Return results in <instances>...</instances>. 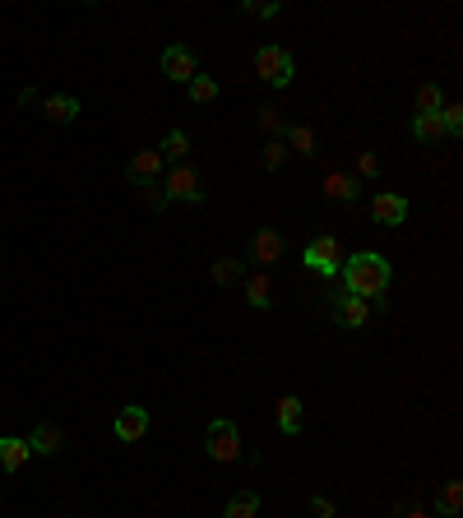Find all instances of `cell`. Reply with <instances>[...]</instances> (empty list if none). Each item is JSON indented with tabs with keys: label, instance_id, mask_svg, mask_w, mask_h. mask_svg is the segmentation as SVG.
I'll return each instance as SVG.
<instances>
[{
	"label": "cell",
	"instance_id": "6da1fadb",
	"mask_svg": "<svg viewBox=\"0 0 463 518\" xmlns=\"http://www.w3.org/2000/svg\"><path fill=\"white\" fill-rule=\"evenodd\" d=\"M338 274H343V292L348 297L367 301V297H385L394 268H390V259L380 251H357V255H348L343 264H338Z\"/></svg>",
	"mask_w": 463,
	"mask_h": 518
},
{
	"label": "cell",
	"instance_id": "7a4b0ae2",
	"mask_svg": "<svg viewBox=\"0 0 463 518\" xmlns=\"http://www.w3.org/2000/svg\"><path fill=\"white\" fill-rule=\"evenodd\" d=\"M255 74L265 79V84H274V89H288V84H292V74H297V60H292V51H288V47L265 43V47L255 51Z\"/></svg>",
	"mask_w": 463,
	"mask_h": 518
},
{
	"label": "cell",
	"instance_id": "3957f363",
	"mask_svg": "<svg viewBox=\"0 0 463 518\" xmlns=\"http://www.w3.org/2000/svg\"><path fill=\"white\" fill-rule=\"evenodd\" d=\"M204 449H209L213 463H236V459H241V430H236L232 421H209Z\"/></svg>",
	"mask_w": 463,
	"mask_h": 518
},
{
	"label": "cell",
	"instance_id": "277c9868",
	"mask_svg": "<svg viewBox=\"0 0 463 518\" xmlns=\"http://www.w3.org/2000/svg\"><path fill=\"white\" fill-rule=\"evenodd\" d=\"M301 259H306V268H311V274H325V278H334L338 274V264H343V245H338V236H315L311 245H306V255H301Z\"/></svg>",
	"mask_w": 463,
	"mask_h": 518
},
{
	"label": "cell",
	"instance_id": "5b68a950",
	"mask_svg": "<svg viewBox=\"0 0 463 518\" xmlns=\"http://www.w3.org/2000/svg\"><path fill=\"white\" fill-rule=\"evenodd\" d=\"M163 195H167V199H181V204H199V199H204L199 172H195V167H186V162H181V167H172V172H167V181H163Z\"/></svg>",
	"mask_w": 463,
	"mask_h": 518
},
{
	"label": "cell",
	"instance_id": "8992f818",
	"mask_svg": "<svg viewBox=\"0 0 463 518\" xmlns=\"http://www.w3.org/2000/svg\"><path fill=\"white\" fill-rule=\"evenodd\" d=\"M329 315H334V324H343V329H361V324L371 320V301L348 297V292H334L329 297Z\"/></svg>",
	"mask_w": 463,
	"mask_h": 518
},
{
	"label": "cell",
	"instance_id": "52a82bcc",
	"mask_svg": "<svg viewBox=\"0 0 463 518\" xmlns=\"http://www.w3.org/2000/svg\"><path fill=\"white\" fill-rule=\"evenodd\" d=\"M163 74L172 79V84H190V79L199 74V56L190 47H167L163 51Z\"/></svg>",
	"mask_w": 463,
	"mask_h": 518
},
{
	"label": "cell",
	"instance_id": "ba28073f",
	"mask_svg": "<svg viewBox=\"0 0 463 518\" xmlns=\"http://www.w3.org/2000/svg\"><path fill=\"white\" fill-rule=\"evenodd\" d=\"M371 218H375L380 227H398V222L408 218V199L394 195V190H380V195L371 199Z\"/></svg>",
	"mask_w": 463,
	"mask_h": 518
},
{
	"label": "cell",
	"instance_id": "9c48e42d",
	"mask_svg": "<svg viewBox=\"0 0 463 518\" xmlns=\"http://www.w3.org/2000/svg\"><path fill=\"white\" fill-rule=\"evenodd\" d=\"M251 259H255L259 268L278 264V259H283V236H278L274 227H259V232L251 236Z\"/></svg>",
	"mask_w": 463,
	"mask_h": 518
},
{
	"label": "cell",
	"instance_id": "30bf717a",
	"mask_svg": "<svg viewBox=\"0 0 463 518\" xmlns=\"http://www.w3.org/2000/svg\"><path fill=\"white\" fill-rule=\"evenodd\" d=\"M149 435V412L144 407H120L116 412V440L120 445H135V440H144Z\"/></svg>",
	"mask_w": 463,
	"mask_h": 518
},
{
	"label": "cell",
	"instance_id": "8fae6325",
	"mask_svg": "<svg viewBox=\"0 0 463 518\" xmlns=\"http://www.w3.org/2000/svg\"><path fill=\"white\" fill-rule=\"evenodd\" d=\"M33 459L28 440H19V435H0V472H19Z\"/></svg>",
	"mask_w": 463,
	"mask_h": 518
},
{
	"label": "cell",
	"instance_id": "7c38bea8",
	"mask_svg": "<svg viewBox=\"0 0 463 518\" xmlns=\"http://www.w3.org/2000/svg\"><path fill=\"white\" fill-rule=\"evenodd\" d=\"M301 426H306V403L301 398H278V430L283 435H301Z\"/></svg>",
	"mask_w": 463,
	"mask_h": 518
},
{
	"label": "cell",
	"instance_id": "4fadbf2b",
	"mask_svg": "<svg viewBox=\"0 0 463 518\" xmlns=\"http://www.w3.org/2000/svg\"><path fill=\"white\" fill-rule=\"evenodd\" d=\"M42 112H47L51 126H70V120H79V97L56 93V97H47V102H42Z\"/></svg>",
	"mask_w": 463,
	"mask_h": 518
},
{
	"label": "cell",
	"instance_id": "5bb4252c",
	"mask_svg": "<svg viewBox=\"0 0 463 518\" xmlns=\"http://www.w3.org/2000/svg\"><path fill=\"white\" fill-rule=\"evenodd\" d=\"M126 172H130V181H158V172H163V153H158V149H139Z\"/></svg>",
	"mask_w": 463,
	"mask_h": 518
},
{
	"label": "cell",
	"instance_id": "9a60e30c",
	"mask_svg": "<svg viewBox=\"0 0 463 518\" xmlns=\"http://www.w3.org/2000/svg\"><path fill=\"white\" fill-rule=\"evenodd\" d=\"M28 449L33 453H60V449H66V430H60V426H37L28 435Z\"/></svg>",
	"mask_w": 463,
	"mask_h": 518
},
{
	"label": "cell",
	"instance_id": "2e32d148",
	"mask_svg": "<svg viewBox=\"0 0 463 518\" xmlns=\"http://www.w3.org/2000/svg\"><path fill=\"white\" fill-rule=\"evenodd\" d=\"M246 301L255 310H269L274 305V282H269V274H251L246 278Z\"/></svg>",
	"mask_w": 463,
	"mask_h": 518
},
{
	"label": "cell",
	"instance_id": "e0dca14e",
	"mask_svg": "<svg viewBox=\"0 0 463 518\" xmlns=\"http://www.w3.org/2000/svg\"><path fill=\"white\" fill-rule=\"evenodd\" d=\"M158 153L172 158L176 167H181V162H186V153H190V135H186V130H167V135H163V143H158Z\"/></svg>",
	"mask_w": 463,
	"mask_h": 518
},
{
	"label": "cell",
	"instance_id": "ac0fdd59",
	"mask_svg": "<svg viewBox=\"0 0 463 518\" xmlns=\"http://www.w3.org/2000/svg\"><path fill=\"white\" fill-rule=\"evenodd\" d=\"M259 514V495L255 491H236L232 500L223 505V518H255Z\"/></svg>",
	"mask_w": 463,
	"mask_h": 518
},
{
	"label": "cell",
	"instance_id": "d6986e66",
	"mask_svg": "<svg viewBox=\"0 0 463 518\" xmlns=\"http://www.w3.org/2000/svg\"><path fill=\"white\" fill-rule=\"evenodd\" d=\"M325 195H329V199H357L361 185H357L348 172H334V176H325Z\"/></svg>",
	"mask_w": 463,
	"mask_h": 518
},
{
	"label": "cell",
	"instance_id": "ffe728a7",
	"mask_svg": "<svg viewBox=\"0 0 463 518\" xmlns=\"http://www.w3.org/2000/svg\"><path fill=\"white\" fill-rule=\"evenodd\" d=\"M413 139H417V143L445 139V130H440V112H436V116H413Z\"/></svg>",
	"mask_w": 463,
	"mask_h": 518
},
{
	"label": "cell",
	"instance_id": "44dd1931",
	"mask_svg": "<svg viewBox=\"0 0 463 518\" xmlns=\"http://www.w3.org/2000/svg\"><path fill=\"white\" fill-rule=\"evenodd\" d=\"M440 107H445V93H440V84H421L417 89V116H436Z\"/></svg>",
	"mask_w": 463,
	"mask_h": 518
},
{
	"label": "cell",
	"instance_id": "7402d4cb",
	"mask_svg": "<svg viewBox=\"0 0 463 518\" xmlns=\"http://www.w3.org/2000/svg\"><path fill=\"white\" fill-rule=\"evenodd\" d=\"M259 130L274 135V139H283V135H288V126H283V112H278L274 102H265V107H259Z\"/></svg>",
	"mask_w": 463,
	"mask_h": 518
},
{
	"label": "cell",
	"instance_id": "603a6c76",
	"mask_svg": "<svg viewBox=\"0 0 463 518\" xmlns=\"http://www.w3.org/2000/svg\"><path fill=\"white\" fill-rule=\"evenodd\" d=\"M436 509L445 514V518H454L459 509H463V486L459 482H445V491H440V500H436Z\"/></svg>",
	"mask_w": 463,
	"mask_h": 518
},
{
	"label": "cell",
	"instance_id": "cb8c5ba5",
	"mask_svg": "<svg viewBox=\"0 0 463 518\" xmlns=\"http://www.w3.org/2000/svg\"><path fill=\"white\" fill-rule=\"evenodd\" d=\"M218 97V79L213 74H195L190 79V102H213Z\"/></svg>",
	"mask_w": 463,
	"mask_h": 518
},
{
	"label": "cell",
	"instance_id": "d4e9b609",
	"mask_svg": "<svg viewBox=\"0 0 463 518\" xmlns=\"http://www.w3.org/2000/svg\"><path fill=\"white\" fill-rule=\"evenodd\" d=\"M288 139H292V149H297L301 158H315V130H311V126H292Z\"/></svg>",
	"mask_w": 463,
	"mask_h": 518
},
{
	"label": "cell",
	"instance_id": "484cf974",
	"mask_svg": "<svg viewBox=\"0 0 463 518\" xmlns=\"http://www.w3.org/2000/svg\"><path fill=\"white\" fill-rule=\"evenodd\" d=\"M135 195L144 199L149 209H163V204H167V195H163V185H158V181H135Z\"/></svg>",
	"mask_w": 463,
	"mask_h": 518
},
{
	"label": "cell",
	"instance_id": "4316f807",
	"mask_svg": "<svg viewBox=\"0 0 463 518\" xmlns=\"http://www.w3.org/2000/svg\"><path fill=\"white\" fill-rule=\"evenodd\" d=\"M241 278V259H213V282L218 287H232Z\"/></svg>",
	"mask_w": 463,
	"mask_h": 518
},
{
	"label": "cell",
	"instance_id": "83f0119b",
	"mask_svg": "<svg viewBox=\"0 0 463 518\" xmlns=\"http://www.w3.org/2000/svg\"><path fill=\"white\" fill-rule=\"evenodd\" d=\"M440 130H445V135H459V130H463V107H454V102H450V107H440Z\"/></svg>",
	"mask_w": 463,
	"mask_h": 518
},
{
	"label": "cell",
	"instance_id": "f1b7e54d",
	"mask_svg": "<svg viewBox=\"0 0 463 518\" xmlns=\"http://www.w3.org/2000/svg\"><path fill=\"white\" fill-rule=\"evenodd\" d=\"M283 158H288V143H283V139H269V143H265V167L278 172V167H283Z\"/></svg>",
	"mask_w": 463,
	"mask_h": 518
},
{
	"label": "cell",
	"instance_id": "f546056e",
	"mask_svg": "<svg viewBox=\"0 0 463 518\" xmlns=\"http://www.w3.org/2000/svg\"><path fill=\"white\" fill-rule=\"evenodd\" d=\"M246 14H259V19H274V14H283V5H278V0H246V5H241Z\"/></svg>",
	"mask_w": 463,
	"mask_h": 518
},
{
	"label": "cell",
	"instance_id": "4dcf8cb0",
	"mask_svg": "<svg viewBox=\"0 0 463 518\" xmlns=\"http://www.w3.org/2000/svg\"><path fill=\"white\" fill-rule=\"evenodd\" d=\"M357 176H367V181L380 176V158H375V153H361V158H357Z\"/></svg>",
	"mask_w": 463,
	"mask_h": 518
},
{
	"label": "cell",
	"instance_id": "1f68e13d",
	"mask_svg": "<svg viewBox=\"0 0 463 518\" xmlns=\"http://www.w3.org/2000/svg\"><path fill=\"white\" fill-rule=\"evenodd\" d=\"M311 514H315V518H334L338 509H334L329 495H311Z\"/></svg>",
	"mask_w": 463,
	"mask_h": 518
},
{
	"label": "cell",
	"instance_id": "d6a6232c",
	"mask_svg": "<svg viewBox=\"0 0 463 518\" xmlns=\"http://www.w3.org/2000/svg\"><path fill=\"white\" fill-rule=\"evenodd\" d=\"M394 518H431V514H427V509H417V505H404Z\"/></svg>",
	"mask_w": 463,
	"mask_h": 518
}]
</instances>
